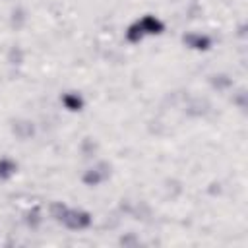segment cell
Masks as SVG:
<instances>
[{"label":"cell","mask_w":248,"mask_h":248,"mask_svg":"<svg viewBox=\"0 0 248 248\" xmlns=\"http://www.w3.org/2000/svg\"><path fill=\"white\" fill-rule=\"evenodd\" d=\"M184 41H186L190 46L200 48V50H203V48L209 46V39H207V37H202V35H186Z\"/></svg>","instance_id":"3"},{"label":"cell","mask_w":248,"mask_h":248,"mask_svg":"<svg viewBox=\"0 0 248 248\" xmlns=\"http://www.w3.org/2000/svg\"><path fill=\"white\" fill-rule=\"evenodd\" d=\"M161 31H163V23L153 16H145L128 29V39L130 41H140L145 33H161Z\"/></svg>","instance_id":"2"},{"label":"cell","mask_w":248,"mask_h":248,"mask_svg":"<svg viewBox=\"0 0 248 248\" xmlns=\"http://www.w3.org/2000/svg\"><path fill=\"white\" fill-rule=\"evenodd\" d=\"M14 170H16V165H14L12 161H8V159H0V178L10 176Z\"/></svg>","instance_id":"5"},{"label":"cell","mask_w":248,"mask_h":248,"mask_svg":"<svg viewBox=\"0 0 248 248\" xmlns=\"http://www.w3.org/2000/svg\"><path fill=\"white\" fill-rule=\"evenodd\" d=\"M52 215H54L60 223H64L68 229H85V227L91 223L89 213L78 211V209H68V207L62 205V203H54V205H52Z\"/></svg>","instance_id":"1"},{"label":"cell","mask_w":248,"mask_h":248,"mask_svg":"<svg viewBox=\"0 0 248 248\" xmlns=\"http://www.w3.org/2000/svg\"><path fill=\"white\" fill-rule=\"evenodd\" d=\"M103 178H105V174H99L97 170H89V172L83 176V180H85L87 184H99Z\"/></svg>","instance_id":"6"},{"label":"cell","mask_w":248,"mask_h":248,"mask_svg":"<svg viewBox=\"0 0 248 248\" xmlns=\"http://www.w3.org/2000/svg\"><path fill=\"white\" fill-rule=\"evenodd\" d=\"M62 101H64V105H66L70 110H79V108H81V99H79L78 95L68 93V95L62 97Z\"/></svg>","instance_id":"4"}]
</instances>
